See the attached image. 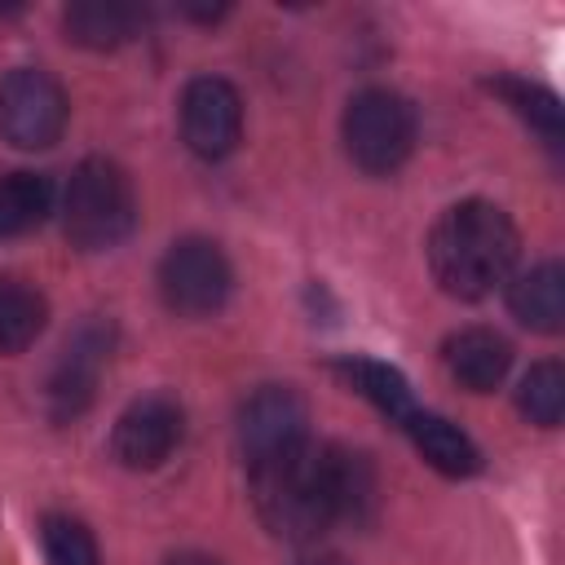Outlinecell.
Instances as JSON below:
<instances>
[{"label":"cell","mask_w":565,"mask_h":565,"mask_svg":"<svg viewBox=\"0 0 565 565\" xmlns=\"http://www.w3.org/2000/svg\"><path fill=\"white\" fill-rule=\"evenodd\" d=\"M516 225L499 203L463 199L441 212V221L428 234V265L441 291L459 300L490 296L516 265Z\"/></svg>","instance_id":"obj_1"},{"label":"cell","mask_w":565,"mask_h":565,"mask_svg":"<svg viewBox=\"0 0 565 565\" xmlns=\"http://www.w3.org/2000/svg\"><path fill=\"white\" fill-rule=\"evenodd\" d=\"M252 503L269 534L287 543H309L322 530H331L340 521L331 446L300 441L287 455L252 463Z\"/></svg>","instance_id":"obj_2"},{"label":"cell","mask_w":565,"mask_h":565,"mask_svg":"<svg viewBox=\"0 0 565 565\" xmlns=\"http://www.w3.org/2000/svg\"><path fill=\"white\" fill-rule=\"evenodd\" d=\"M62 225H66V238L84 252L119 247L137 225V194L128 172L110 159H84L71 172V185L62 199Z\"/></svg>","instance_id":"obj_3"},{"label":"cell","mask_w":565,"mask_h":565,"mask_svg":"<svg viewBox=\"0 0 565 565\" xmlns=\"http://www.w3.org/2000/svg\"><path fill=\"white\" fill-rule=\"evenodd\" d=\"M340 132H344L349 159L362 172L384 177V172L402 168L415 150V110L393 88H362L349 97Z\"/></svg>","instance_id":"obj_4"},{"label":"cell","mask_w":565,"mask_h":565,"mask_svg":"<svg viewBox=\"0 0 565 565\" xmlns=\"http://www.w3.org/2000/svg\"><path fill=\"white\" fill-rule=\"evenodd\" d=\"M234 287V269L212 238H177L159 260V296L181 318H212Z\"/></svg>","instance_id":"obj_5"},{"label":"cell","mask_w":565,"mask_h":565,"mask_svg":"<svg viewBox=\"0 0 565 565\" xmlns=\"http://www.w3.org/2000/svg\"><path fill=\"white\" fill-rule=\"evenodd\" d=\"M66 93L40 66H18L0 79V137L18 150H44L66 128Z\"/></svg>","instance_id":"obj_6"},{"label":"cell","mask_w":565,"mask_h":565,"mask_svg":"<svg viewBox=\"0 0 565 565\" xmlns=\"http://www.w3.org/2000/svg\"><path fill=\"white\" fill-rule=\"evenodd\" d=\"M309 441V406L287 384H265L238 406V450L252 463H265L274 455L296 450Z\"/></svg>","instance_id":"obj_7"},{"label":"cell","mask_w":565,"mask_h":565,"mask_svg":"<svg viewBox=\"0 0 565 565\" xmlns=\"http://www.w3.org/2000/svg\"><path fill=\"white\" fill-rule=\"evenodd\" d=\"M181 137L199 159H225L243 137V97L221 75H194L181 93Z\"/></svg>","instance_id":"obj_8"},{"label":"cell","mask_w":565,"mask_h":565,"mask_svg":"<svg viewBox=\"0 0 565 565\" xmlns=\"http://www.w3.org/2000/svg\"><path fill=\"white\" fill-rule=\"evenodd\" d=\"M181 433H185V415H181L177 397L146 393V397L128 402V411L115 419L110 450H115V459L124 468L150 472V468H159L181 446Z\"/></svg>","instance_id":"obj_9"},{"label":"cell","mask_w":565,"mask_h":565,"mask_svg":"<svg viewBox=\"0 0 565 565\" xmlns=\"http://www.w3.org/2000/svg\"><path fill=\"white\" fill-rule=\"evenodd\" d=\"M106 362H110V327L106 322H84L66 340V349H62L53 375H49V411H53V419H75L79 411H88Z\"/></svg>","instance_id":"obj_10"},{"label":"cell","mask_w":565,"mask_h":565,"mask_svg":"<svg viewBox=\"0 0 565 565\" xmlns=\"http://www.w3.org/2000/svg\"><path fill=\"white\" fill-rule=\"evenodd\" d=\"M441 362H446V371H450L463 388L490 393V388L503 384V375H508V366H512V349H508V340H503L499 331H490V327H463V331H455V335L441 344Z\"/></svg>","instance_id":"obj_11"},{"label":"cell","mask_w":565,"mask_h":565,"mask_svg":"<svg viewBox=\"0 0 565 565\" xmlns=\"http://www.w3.org/2000/svg\"><path fill=\"white\" fill-rule=\"evenodd\" d=\"M402 428H406V437L415 441V450H419L441 477H472V472L481 468V450H477V441H472L459 424H450V419H441V415L415 406V411L402 419Z\"/></svg>","instance_id":"obj_12"},{"label":"cell","mask_w":565,"mask_h":565,"mask_svg":"<svg viewBox=\"0 0 565 565\" xmlns=\"http://www.w3.org/2000/svg\"><path fill=\"white\" fill-rule=\"evenodd\" d=\"M508 309L530 331H547V335L561 331V322H565V269L556 260H543V265L516 274L508 287Z\"/></svg>","instance_id":"obj_13"},{"label":"cell","mask_w":565,"mask_h":565,"mask_svg":"<svg viewBox=\"0 0 565 565\" xmlns=\"http://www.w3.org/2000/svg\"><path fill=\"white\" fill-rule=\"evenodd\" d=\"M141 9L132 4H115V0H84V4H71L62 13V26H66V40L84 44V49H119L124 40L137 35L141 26Z\"/></svg>","instance_id":"obj_14"},{"label":"cell","mask_w":565,"mask_h":565,"mask_svg":"<svg viewBox=\"0 0 565 565\" xmlns=\"http://www.w3.org/2000/svg\"><path fill=\"white\" fill-rule=\"evenodd\" d=\"M335 375H340L358 397H366L375 411H384L393 424H402V419L415 411L406 375H402L397 366H388V362H375V358H340V362H335Z\"/></svg>","instance_id":"obj_15"},{"label":"cell","mask_w":565,"mask_h":565,"mask_svg":"<svg viewBox=\"0 0 565 565\" xmlns=\"http://www.w3.org/2000/svg\"><path fill=\"white\" fill-rule=\"evenodd\" d=\"M53 212V185L40 172H4L0 177V238L31 234Z\"/></svg>","instance_id":"obj_16"},{"label":"cell","mask_w":565,"mask_h":565,"mask_svg":"<svg viewBox=\"0 0 565 565\" xmlns=\"http://www.w3.org/2000/svg\"><path fill=\"white\" fill-rule=\"evenodd\" d=\"M44 322H49V300L31 282L0 274V353H22L26 344H35Z\"/></svg>","instance_id":"obj_17"},{"label":"cell","mask_w":565,"mask_h":565,"mask_svg":"<svg viewBox=\"0 0 565 565\" xmlns=\"http://www.w3.org/2000/svg\"><path fill=\"white\" fill-rule=\"evenodd\" d=\"M516 406L530 424L539 428H556L565 415V371L561 362H539L525 371L521 388H516Z\"/></svg>","instance_id":"obj_18"},{"label":"cell","mask_w":565,"mask_h":565,"mask_svg":"<svg viewBox=\"0 0 565 565\" xmlns=\"http://www.w3.org/2000/svg\"><path fill=\"white\" fill-rule=\"evenodd\" d=\"M40 543H44L49 565H102L93 530L84 521L66 516V512H49L40 521Z\"/></svg>","instance_id":"obj_19"},{"label":"cell","mask_w":565,"mask_h":565,"mask_svg":"<svg viewBox=\"0 0 565 565\" xmlns=\"http://www.w3.org/2000/svg\"><path fill=\"white\" fill-rule=\"evenodd\" d=\"M490 88H494V93H503V97H508V106H512L521 119H530V128H539L547 146H556V141H561V102H556L547 88L525 84V79H494Z\"/></svg>","instance_id":"obj_20"},{"label":"cell","mask_w":565,"mask_h":565,"mask_svg":"<svg viewBox=\"0 0 565 565\" xmlns=\"http://www.w3.org/2000/svg\"><path fill=\"white\" fill-rule=\"evenodd\" d=\"M163 565H221V561L207 556V552H177V556H168Z\"/></svg>","instance_id":"obj_21"},{"label":"cell","mask_w":565,"mask_h":565,"mask_svg":"<svg viewBox=\"0 0 565 565\" xmlns=\"http://www.w3.org/2000/svg\"><path fill=\"white\" fill-rule=\"evenodd\" d=\"M300 565H349L344 556H309V561H300Z\"/></svg>","instance_id":"obj_22"}]
</instances>
